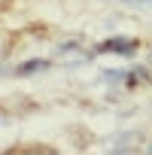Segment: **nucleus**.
Returning <instances> with one entry per match:
<instances>
[{
	"label": "nucleus",
	"instance_id": "20e7f679",
	"mask_svg": "<svg viewBox=\"0 0 152 155\" xmlns=\"http://www.w3.org/2000/svg\"><path fill=\"white\" fill-rule=\"evenodd\" d=\"M67 52H82V40H64L58 46V55H67Z\"/></svg>",
	"mask_w": 152,
	"mask_h": 155
},
{
	"label": "nucleus",
	"instance_id": "39448f33",
	"mask_svg": "<svg viewBox=\"0 0 152 155\" xmlns=\"http://www.w3.org/2000/svg\"><path fill=\"white\" fill-rule=\"evenodd\" d=\"M143 152H152V140H149V143H143Z\"/></svg>",
	"mask_w": 152,
	"mask_h": 155
},
{
	"label": "nucleus",
	"instance_id": "f03ea898",
	"mask_svg": "<svg viewBox=\"0 0 152 155\" xmlns=\"http://www.w3.org/2000/svg\"><path fill=\"white\" fill-rule=\"evenodd\" d=\"M55 67V61H49V58H43V55H37V58H28V61H21L12 73L18 76V79H31V76H40V73H46V70H52Z\"/></svg>",
	"mask_w": 152,
	"mask_h": 155
},
{
	"label": "nucleus",
	"instance_id": "7ed1b4c3",
	"mask_svg": "<svg viewBox=\"0 0 152 155\" xmlns=\"http://www.w3.org/2000/svg\"><path fill=\"white\" fill-rule=\"evenodd\" d=\"M131 67H110V70H101V79L110 82V85H125Z\"/></svg>",
	"mask_w": 152,
	"mask_h": 155
},
{
	"label": "nucleus",
	"instance_id": "f257e3e1",
	"mask_svg": "<svg viewBox=\"0 0 152 155\" xmlns=\"http://www.w3.org/2000/svg\"><path fill=\"white\" fill-rule=\"evenodd\" d=\"M140 52V40L137 37H125V34H116V37H107L94 46V55H119V58H134Z\"/></svg>",
	"mask_w": 152,
	"mask_h": 155
}]
</instances>
